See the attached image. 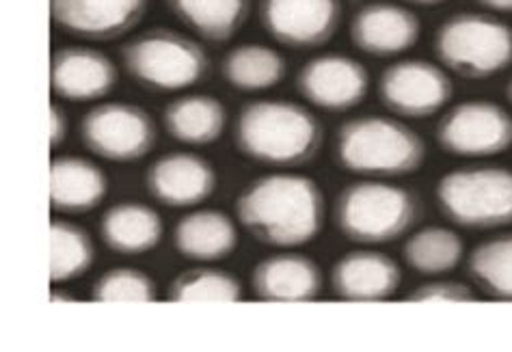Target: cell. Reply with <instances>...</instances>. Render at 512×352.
<instances>
[{
  "instance_id": "obj_22",
  "label": "cell",
  "mask_w": 512,
  "mask_h": 352,
  "mask_svg": "<svg viewBox=\"0 0 512 352\" xmlns=\"http://www.w3.org/2000/svg\"><path fill=\"white\" fill-rule=\"evenodd\" d=\"M229 113L223 100L208 93H184L163 108V128L173 141L191 147L217 143L227 128Z\"/></svg>"
},
{
  "instance_id": "obj_18",
  "label": "cell",
  "mask_w": 512,
  "mask_h": 352,
  "mask_svg": "<svg viewBox=\"0 0 512 352\" xmlns=\"http://www.w3.org/2000/svg\"><path fill=\"white\" fill-rule=\"evenodd\" d=\"M331 290L346 303H383L402 286V268L392 255L363 247L348 251L331 266Z\"/></svg>"
},
{
  "instance_id": "obj_31",
  "label": "cell",
  "mask_w": 512,
  "mask_h": 352,
  "mask_svg": "<svg viewBox=\"0 0 512 352\" xmlns=\"http://www.w3.org/2000/svg\"><path fill=\"white\" fill-rule=\"evenodd\" d=\"M70 134V115L63 108V104L52 102L50 104V147L59 150V147L67 141Z\"/></svg>"
},
{
  "instance_id": "obj_2",
  "label": "cell",
  "mask_w": 512,
  "mask_h": 352,
  "mask_svg": "<svg viewBox=\"0 0 512 352\" xmlns=\"http://www.w3.org/2000/svg\"><path fill=\"white\" fill-rule=\"evenodd\" d=\"M325 145V128L305 104L284 98L249 100L234 121L240 156L275 169L307 167Z\"/></svg>"
},
{
  "instance_id": "obj_21",
  "label": "cell",
  "mask_w": 512,
  "mask_h": 352,
  "mask_svg": "<svg viewBox=\"0 0 512 352\" xmlns=\"http://www.w3.org/2000/svg\"><path fill=\"white\" fill-rule=\"evenodd\" d=\"M98 234L109 251L134 257L158 249L165 236V223L150 203L119 201L100 216Z\"/></svg>"
},
{
  "instance_id": "obj_10",
  "label": "cell",
  "mask_w": 512,
  "mask_h": 352,
  "mask_svg": "<svg viewBox=\"0 0 512 352\" xmlns=\"http://www.w3.org/2000/svg\"><path fill=\"white\" fill-rule=\"evenodd\" d=\"M376 93L394 117L428 119L450 106L454 83L446 67L439 63L400 59L381 72Z\"/></svg>"
},
{
  "instance_id": "obj_5",
  "label": "cell",
  "mask_w": 512,
  "mask_h": 352,
  "mask_svg": "<svg viewBox=\"0 0 512 352\" xmlns=\"http://www.w3.org/2000/svg\"><path fill=\"white\" fill-rule=\"evenodd\" d=\"M126 74L143 89L175 93L191 89L210 76V57L195 37L169 26L132 35L119 48Z\"/></svg>"
},
{
  "instance_id": "obj_11",
  "label": "cell",
  "mask_w": 512,
  "mask_h": 352,
  "mask_svg": "<svg viewBox=\"0 0 512 352\" xmlns=\"http://www.w3.org/2000/svg\"><path fill=\"white\" fill-rule=\"evenodd\" d=\"M262 29L290 50H318L333 42L344 20V0H258Z\"/></svg>"
},
{
  "instance_id": "obj_4",
  "label": "cell",
  "mask_w": 512,
  "mask_h": 352,
  "mask_svg": "<svg viewBox=\"0 0 512 352\" xmlns=\"http://www.w3.org/2000/svg\"><path fill=\"white\" fill-rule=\"evenodd\" d=\"M422 203L411 188L363 178L346 184L333 203L338 232L359 247H383L407 236L420 221Z\"/></svg>"
},
{
  "instance_id": "obj_20",
  "label": "cell",
  "mask_w": 512,
  "mask_h": 352,
  "mask_svg": "<svg viewBox=\"0 0 512 352\" xmlns=\"http://www.w3.org/2000/svg\"><path fill=\"white\" fill-rule=\"evenodd\" d=\"M173 249L184 260L214 264L238 249V225L217 208H197L178 219L171 234Z\"/></svg>"
},
{
  "instance_id": "obj_25",
  "label": "cell",
  "mask_w": 512,
  "mask_h": 352,
  "mask_svg": "<svg viewBox=\"0 0 512 352\" xmlns=\"http://www.w3.org/2000/svg\"><path fill=\"white\" fill-rule=\"evenodd\" d=\"M402 260L422 277H443L465 260V240L452 227L424 225L404 240Z\"/></svg>"
},
{
  "instance_id": "obj_29",
  "label": "cell",
  "mask_w": 512,
  "mask_h": 352,
  "mask_svg": "<svg viewBox=\"0 0 512 352\" xmlns=\"http://www.w3.org/2000/svg\"><path fill=\"white\" fill-rule=\"evenodd\" d=\"M91 301L96 303H156L158 286L141 268L115 266L93 281Z\"/></svg>"
},
{
  "instance_id": "obj_24",
  "label": "cell",
  "mask_w": 512,
  "mask_h": 352,
  "mask_svg": "<svg viewBox=\"0 0 512 352\" xmlns=\"http://www.w3.org/2000/svg\"><path fill=\"white\" fill-rule=\"evenodd\" d=\"M221 76L236 91L264 93L284 83L288 59L266 44H240L225 52Z\"/></svg>"
},
{
  "instance_id": "obj_8",
  "label": "cell",
  "mask_w": 512,
  "mask_h": 352,
  "mask_svg": "<svg viewBox=\"0 0 512 352\" xmlns=\"http://www.w3.org/2000/svg\"><path fill=\"white\" fill-rule=\"evenodd\" d=\"M78 137L91 156L130 165L154 152L158 128L141 104L115 100L91 106L80 119Z\"/></svg>"
},
{
  "instance_id": "obj_3",
  "label": "cell",
  "mask_w": 512,
  "mask_h": 352,
  "mask_svg": "<svg viewBox=\"0 0 512 352\" xmlns=\"http://www.w3.org/2000/svg\"><path fill=\"white\" fill-rule=\"evenodd\" d=\"M333 158L344 171L372 180H394L424 167L428 147L400 117L357 115L335 130Z\"/></svg>"
},
{
  "instance_id": "obj_13",
  "label": "cell",
  "mask_w": 512,
  "mask_h": 352,
  "mask_svg": "<svg viewBox=\"0 0 512 352\" xmlns=\"http://www.w3.org/2000/svg\"><path fill=\"white\" fill-rule=\"evenodd\" d=\"M152 0H50L52 24L65 35L109 44L143 22Z\"/></svg>"
},
{
  "instance_id": "obj_34",
  "label": "cell",
  "mask_w": 512,
  "mask_h": 352,
  "mask_svg": "<svg viewBox=\"0 0 512 352\" xmlns=\"http://www.w3.org/2000/svg\"><path fill=\"white\" fill-rule=\"evenodd\" d=\"M404 5H415V7H439L443 3H448V0H400Z\"/></svg>"
},
{
  "instance_id": "obj_35",
  "label": "cell",
  "mask_w": 512,
  "mask_h": 352,
  "mask_svg": "<svg viewBox=\"0 0 512 352\" xmlns=\"http://www.w3.org/2000/svg\"><path fill=\"white\" fill-rule=\"evenodd\" d=\"M506 100H508V104L512 106V78L508 80V85H506Z\"/></svg>"
},
{
  "instance_id": "obj_30",
  "label": "cell",
  "mask_w": 512,
  "mask_h": 352,
  "mask_svg": "<svg viewBox=\"0 0 512 352\" xmlns=\"http://www.w3.org/2000/svg\"><path fill=\"white\" fill-rule=\"evenodd\" d=\"M407 303H476L478 296L467 283L450 279H433L417 286L407 299Z\"/></svg>"
},
{
  "instance_id": "obj_32",
  "label": "cell",
  "mask_w": 512,
  "mask_h": 352,
  "mask_svg": "<svg viewBox=\"0 0 512 352\" xmlns=\"http://www.w3.org/2000/svg\"><path fill=\"white\" fill-rule=\"evenodd\" d=\"M476 3L491 13H502V16L512 13V0H476Z\"/></svg>"
},
{
  "instance_id": "obj_17",
  "label": "cell",
  "mask_w": 512,
  "mask_h": 352,
  "mask_svg": "<svg viewBox=\"0 0 512 352\" xmlns=\"http://www.w3.org/2000/svg\"><path fill=\"white\" fill-rule=\"evenodd\" d=\"M325 288V273L312 255L281 249L251 270V290L264 303H312Z\"/></svg>"
},
{
  "instance_id": "obj_12",
  "label": "cell",
  "mask_w": 512,
  "mask_h": 352,
  "mask_svg": "<svg viewBox=\"0 0 512 352\" xmlns=\"http://www.w3.org/2000/svg\"><path fill=\"white\" fill-rule=\"evenodd\" d=\"M299 96L325 113H348L366 102L370 72L359 59L344 52H322L296 72Z\"/></svg>"
},
{
  "instance_id": "obj_26",
  "label": "cell",
  "mask_w": 512,
  "mask_h": 352,
  "mask_svg": "<svg viewBox=\"0 0 512 352\" xmlns=\"http://www.w3.org/2000/svg\"><path fill=\"white\" fill-rule=\"evenodd\" d=\"M96 262V242L83 225L67 219L50 223V281L65 286L85 277Z\"/></svg>"
},
{
  "instance_id": "obj_16",
  "label": "cell",
  "mask_w": 512,
  "mask_h": 352,
  "mask_svg": "<svg viewBox=\"0 0 512 352\" xmlns=\"http://www.w3.org/2000/svg\"><path fill=\"white\" fill-rule=\"evenodd\" d=\"M119 83V70L109 54L91 46H59L50 61V87L55 98L72 104L100 102Z\"/></svg>"
},
{
  "instance_id": "obj_19",
  "label": "cell",
  "mask_w": 512,
  "mask_h": 352,
  "mask_svg": "<svg viewBox=\"0 0 512 352\" xmlns=\"http://www.w3.org/2000/svg\"><path fill=\"white\" fill-rule=\"evenodd\" d=\"M109 195V175L96 160L63 154L50 162V206L59 214L80 216L102 206Z\"/></svg>"
},
{
  "instance_id": "obj_28",
  "label": "cell",
  "mask_w": 512,
  "mask_h": 352,
  "mask_svg": "<svg viewBox=\"0 0 512 352\" xmlns=\"http://www.w3.org/2000/svg\"><path fill=\"white\" fill-rule=\"evenodd\" d=\"M242 283L225 268L195 266L173 277L167 290L171 303H240Z\"/></svg>"
},
{
  "instance_id": "obj_23",
  "label": "cell",
  "mask_w": 512,
  "mask_h": 352,
  "mask_svg": "<svg viewBox=\"0 0 512 352\" xmlns=\"http://www.w3.org/2000/svg\"><path fill=\"white\" fill-rule=\"evenodd\" d=\"M165 7L184 29L221 46L232 42L247 24L251 0H165Z\"/></svg>"
},
{
  "instance_id": "obj_7",
  "label": "cell",
  "mask_w": 512,
  "mask_h": 352,
  "mask_svg": "<svg viewBox=\"0 0 512 352\" xmlns=\"http://www.w3.org/2000/svg\"><path fill=\"white\" fill-rule=\"evenodd\" d=\"M435 201L448 223L491 232L512 225V169L504 165H465L443 173Z\"/></svg>"
},
{
  "instance_id": "obj_14",
  "label": "cell",
  "mask_w": 512,
  "mask_h": 352,
  "mask_svg": "<svg viewBox=\"0 0 512 352\" xmlns=\"http://www.w3.org/2000/svg\"><path fill=\"white\" fill-rule=\"evenodd\" d=\"M348 37L359 52L374 59H394L420 44L422 20L404 3L372 0L350 18Z\"/></svg>"
},
{
  "instance_id": "obj_1",
  "label": "cell",
  "mask_w": 512,
  "mask_h": 352,
  "mask_svg": "<svg viewBox=\"0 0 512 352\" xmlns=\"http://www.w3.org/2000/svg\"><path fill=\"white\" fill-rule=\"evenodd\" d=\"M238 225L260 245L301 249L325 227V193L299 173L260 175L242 188L234 203Z\"/></svg>"
},
{
  "instance_id": "obj_6",
  "label": "cell",
  "mask_w": 512,
  "mask_h": 352,
  "mask_svg": "<svg viewBox=\"0 0 512 352\" xmlns=\"http://www.w3.org/2000/svg\"><path fill=\"white\" fill-rule=\"evenodd\" d=\"M441 67L465 80H489L512 65V26L482 11H458L433 37Z\"/></svg>"
},
{
  "instance_id": "obj_9",
  "label": "cell",
  "mask_w": 512,
  "mask_h": 352,
  "mask_svg": "<svg viewBox=\"0 0 512 352\" xmlns=\"http://www.w3.org/2000/svg\"><path fill=\"white\" fill-rule=\"evenodd\" d=\"M435 141L454 158L502 156L512 147V115L493 100H463L441 115Z\"/></svg>"
},
{
  "instance_id": "obj_15",
  "label": "cell",
  "mask_w": 512,
  "mask_h": 352,
  "mask_svg": "<svg viewBox=\"0 0 512 352\" xmlns=\"http://www.w3.org/2000/svg\"><path fill=\"white\" fill-rule=\"evenodd\" d=\"M143 184L160 206L186 210L208 201L217 191L219 178L208 158L195 152H167L147 167Z\"/></svg>"
},
{
  "instance_id": "obj_27",
  "label": "cell",
  "mask_w": 512,
  "mask_h": 352,
  "mask_svg": "<svg viewBox=\"0 0 512 352\" xmlns=\"http://www.w3.org/2000/svg\"><path fill=\"white\" fill-rule=\"evenodd\" d=\"M467 275L489 299L512 303V232L478 242L467 257Z\"/></svg>"
},
{
  "instance_id": "obj_33",
  "label": "cell",
  "mask_w": 512,
  "mask_h": 352,
  "mask_svg": "<svg viewBox=\"0 0 512 352\" xmlns=\"http://www.w3.org/2000/svg\"><path fill=\"white\" fill-rule=\"evenodd\" d=\"M50 301L52 303H76L78 299L76 296H72V292H67V290H59V288H52V292H50Z\"/></svg>"
}]
</instances>
